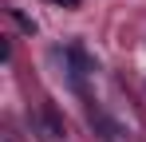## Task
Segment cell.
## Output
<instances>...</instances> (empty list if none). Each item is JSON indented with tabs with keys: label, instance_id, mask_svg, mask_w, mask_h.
Masks as SVG:
<instances>
[{
	"label": "cell",
	"instance_id": "cell-1",
	"mask_svg": "<svg viewBox=\"0 0 146 142\" xmlns=\"http://www.w3.org/2000/svg\"><path fill=\"white\" fill-rule=\"evenodd\" d=\"M55 4H63V8H79L83 0H55Z\"/></svg>",
	"mask_w": 146,
	"mask_h": 142
}]
</instances>
